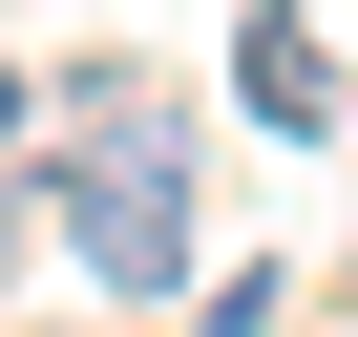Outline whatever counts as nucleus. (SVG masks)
I'll list each match as a JSON object with an SVG mask.
<instances>
[{"label":"nucleus","mask_w":358,"mask_h":337,"mask_svg":"<svg viewBox=\"0 0 358 337\" xmlns=\"http://www.w3.org/2000/svg\"><path fill=\"white\" fill-rule=\"evenodd\" d=\"M64 253L106 295H190V127L148 148H64Z\"/></svg>","instance_id":"f257e3e1"},{"label":"nucleus","mask_w":358,"mask_h":337,"mask_svg":"<svg viewBox=\"0 0 358 337\" xmlns=\"http://www.w3.org/2000/svg\"><path fill=\"white\" fill-rule=\"evenodd\" d=\"M253 106H274V127H337V85H316V22H295V0H253Z\"/></svg>","instance_id":"f03ea898"},{"label":"nucleus","mask_w":358,"mask_h":337,"mask_svg":"<svg viewBox=\"0 0 358 337\" xmlns=\"http://www.w3.org/2000/svg\"><path fill=\"white\" fill-rule=\"evenodd\" d=\"M169 106H148V64H64V148H148Z\"/></svg>","instance_id":"7ed1b4c3"},{"label":"nucleus","mask_w":358,"mask_h":337,"mask_svg":"<svg viewBox=\"0 0 358 337\" xmlns=\"http://www.w3.org/2000/svg\"><path fill=\"white\" fill-rule=\"evenodd\" d=\"M0 148H22V64H0Z\"/></svg>","instance_id":"20e7f679"}]
</instances>
